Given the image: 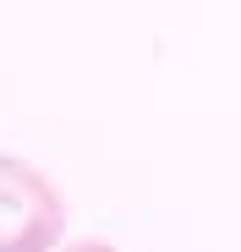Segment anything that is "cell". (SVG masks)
Returning a JSON list of instances; mask_svg holds the SVG:
<instances>
[{"label":"cell","mask_w":241,"mask_h":252,"mask_svg":"<svg viewBox=\"0 0 241 252\" xmlns=\"http://www.w3.org/2000/svg\"><path fill=\"white\" fill-rule=\"evenodd\" d=\"M66 241V197L60 187L0 148V252H60Z\"/></svg>","instance_id":"cell-1"},{"label":"cell","mask_w":241,"mask_h":252,"mask_svg":"<svg viewBox=\"0 0 241 252\" xmlns=\"http://www.w3.org/2000/svg\"><path fill=\"white\" fill-rule=\"evenodd\" d=\"M60 252H115V247L99 241V236H83V241H71V247H60Z\"/></svg>","instance_id":"cell-2"}]
</instances>
